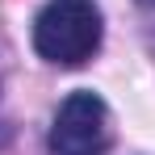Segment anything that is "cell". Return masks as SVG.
Instances as JSON below:
<instances>
[{
  "instance_id": "3",
  "label": "cell",
  "mask_w": 155,
  "mask_h": 155,
  "mask_svg": "<svg viewBox=\"0 0 155 155\" xmlns=\"http://www.w3.org/2000/svg\"><path fill=\"white\" fill-rule=\"evenodd\" d=\"M138 4H147V8H155V0H138Z\"/></svg>"
},
{
  "instance_id": "1",
  "label": "cell",
  "mask_w": 155,
  "mask_h": 155,
  "mask_svg": "<svg viewBox=\"0 0 155 155\" xmlns=\"http://www.w3.org/2000/svg\"><path fill=\"white\" fill-rule=\"evenodd\" d=\"M105 17L97 0H46L34 17V51L54 67H84L101 51Z\"/></svg>"
},
{
  "instance_id": "2",
  "label": "cell",
  "mask_w": 155,
  "mask_h": 155,
  "mask_svg": "<svg viewBox=\"0 0 155 155\" xmlns=\"http://www.w3.org/2000/svg\"><path fill=\"white\" fill-rule=\"evenodd\" d=\"M51 155H109L113 130H109V105L92 88L67 92L51 122Z\"/></svg>"
}]
</instances>
